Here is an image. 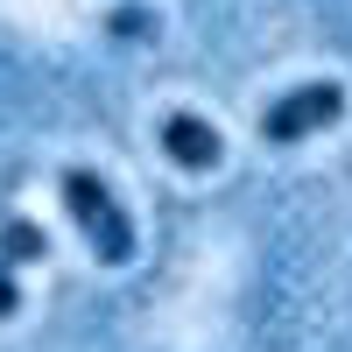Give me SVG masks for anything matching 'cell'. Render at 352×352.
I'll list each match as a JSON object with an SVG mask.
<instances>
[{
	"label": "cell",
	"mask_w": 352,
	"mask_h": 352,
	"mask_svg": "<svg viewBox=\"0 0 352 352\" xmlns=\"http://www.w3.org/2000/svg\"><path fill=\"white\" fill-rule=\"evenodd\" d=\"M56 197H64L71 226L92 240V254L106 261V268H120V261L134 254V219H127V204L113 197V184L99 169H64L56 176Z\"/></svg>",
	"instance_id": "obj_1"
},
{
	"label": "cell",
	"mask_w": 352,
	"mask_h": 352,
	"mask_svg": "<svg viewBox=\"0 0 352 352\" xmlns=\"http://www.w3.org/2000/svg\"><path fill=\"white\" fill-rule=\"evenodd\" d=\"M338 120H345V85L338 78H310V85L282 92L268 113H261V134H268L275 148H289V141H310V134H324Z\"/></svg>",
	"instance_id": "obj_2"
},
{
	"label": "cell",
	"mask_w": 352,
	"mask_h": 352,
	"mask_svg": "<svg viewBox=\"0 0 352 352\" xmlns=\"http://www.w3.org/2000/svg\"><path fill=\"white\" fill-rule=\"evenodd\" d=\"M162 155L176 162V169H219L226 162V141H219V127L204 120V113H169L162 120Z\"/></svg>",
	"instance_id": "obj_3"
},
{
	"label": "cell",
	"mask_w": 352,
	"mask_h": 352,
	"mask_svg": "<svg viewBox=\"0 0 352 352\" xmlns=\"http://www.w3.org/2000/svg\"><path fill=\"white\" fill-rule=\"evenodd\" d=\"M50 254V232L36 219H0V268L14 275V261H43Z\"/></svg>",
	"instance_id": "obj_4"
},
{
	"label": "cell",
	"mask_w": 352,
	"mask_h": 352,
	"mask_svg": "<svg viewBox=\"0 0 352 352\" xmlns=\"http://www.w3.org/2000/svg\"><path fill=\"white\" fill-rule=\"evenodd\" d=\"M113 36H155V21L141 8H120V14H113Z\"/></svg>",
	"instance_id": "obj_5"
},
{
	"label": "cell",
	"mask_w": 352,
	"mask_h": 352,
	"mask_svg": "<svg viewBox=\"0 0 352 352\" xmlns=\"http://www.w3.org/2000/svg\"><path fill=\"white\" fill-rule=\"evenodd\" d=\"M14 310H21V282L0 268V317H14Z\"/></svg>",
	"instance_id": "obj_6"
}]
</instances>
